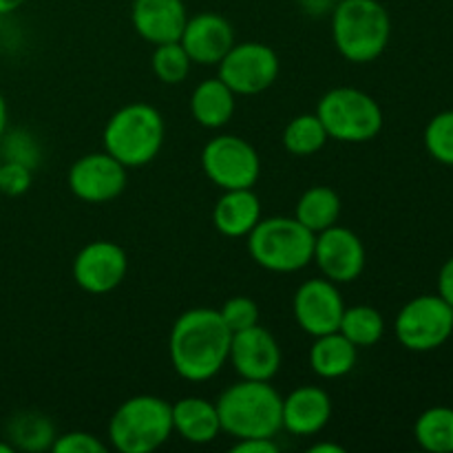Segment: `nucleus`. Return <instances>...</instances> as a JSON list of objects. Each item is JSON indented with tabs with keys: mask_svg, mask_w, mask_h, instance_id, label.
Listing matches in <instances>:
<instances>
[{
	"mask_svg": "<svg viewBox=\"0 0 453 453\" xmlns=\"http://www.w3.org/2000/svg\"><path fill=\"white\" fill-rule=\"evenodd\" d=\"M233 332L219 310L190 308L175 319L168 339L173 370L190 383H203L221 372L230 354Z\"/></svg>",
	"mask_w": 453,
	"mask_h": 453,
	"instance_id": "1",
	"label": "nucleus"
},
{
	"mask_svg": "<svg viewBox=\"0 0 453 453\" xmlns=\"http://www.w3.org/2000/svg\"><path fill=\"white\" fill-rule=\"evenodd\" d=\"M283 396L270 385V380L242 379L226 388L217 398L221 432L242 438H274L283 429Z\"/></svg>",
	"mask_w": 453,
	"mask_h": 453,
	"instance_id": "2",
	"label": "nucleus"
},
{
	"mask_svg": "<svg viewBox=\"0 0 453 453\" xmlns=\"http://www.w3.org/2000/svg\"><path fill=\"white\" fill-rule=\"evenodd\" d=\"M392 38V20L380 0H339L332 7V40L345 60L367 65Z\"/></svg>",
	"mask_w": 453,
	"mask_h": 453,
	"instance_id": "3",
	"label": "nucleus"
},
{
	"mask_svg": "<svg viewBox=\"0 0 453 453\" xmlns=\"http://www.w3.org/2000/svg\"><path fill=\"white\" fill-rule=\"evenodd\" d=\"M164 118L155 106L133 102L109 118L104 127V150L127 168H140L153 162L164 144Z\"/></svg>",
	"mask_w": 453,
	"mask_h": 453,
	"instance_id": "4",
	"label": "nucleus"
},
{
	"mask_svg": "<svg viewBox=\"0 0 453 453\" xmlns=\"http://www.w3.org/2000/svg\"><path fill=\"white\" fill-rule=\"evenodd\" d=\"M173 436V405L153 394L127 398L109 420V441L119 453H150Z\"/></svg>",
	"mask_w": 453,
	"mask_h": 453,
	"instance_id": "5",
	"label": "nucleus"
},
{
	"mask_svg": "<svg viewBox=\"0 0 453 453\" xmlns=\"http://www.w3.org/2000/svg\"><path fill=\"white\" fill-rule=\"evenodd\" d=\"M317 234L296 217H268L248 234V252L252 261L270 273H299L314 259Z\"/></svg>",
	"mask_w": 453,
	"mask_h": 453,
	"instance_id": "6",
	"label": "nucleus"
},
{
	"mask_svg": "<svg viewBox=\"0 0 453 453\" xmlns=\"http://www.w3.org/2000/svg\"><path fill=\"white\" fill-rule=\"evenodd\" d=\"M319 119L327 137L345 144H363L383 131V109L370 93L354 87H336L319 100Z\"/></svg>",
	"mask_w": 453,
	"mask_h": 453,
	"instance_id": "7",
	"label": "nucleus"
},
{
	"mask_svg": "<svg viewBox=\"0 0 453 453\" xmlns=\"http://www.w3.org/2000/svg\"><path fill=\"white\" fill-rule=\"evenodd\" d=\"M394 334L410 352H434L453 334V308L438 295L407 301L396 314Z\"/></svg>",
	"mask_w": 453,
	"mask_h": 453,
	"instance_id": "8",
	"label": "nucleus"
},
{
	"mask_svg": "<svg viewBox=\"0 0 453 453\" xmlns=\"http://www.w3.org/2000/svg\"><path fill=\"white\" fill-rule=\"evenodd\" d=\"M203 175L221 190L252 188L261 175L259 153L239 135H217L202 150Z\"/></svg>",
	"mask_w": 453,
	"mask_h": 453,
	"instance_id": "9",
	"label": "nucleus"
},
{
	"mask_svg": "<svg viewBox=\"0 0 453 453\" xmlns=\"http://www.w3.org/2000/svg\"><path fill=\"white\" fill-rule=\"evenodd\" d=\"M217 78L233 88L234 96H257L279 78V56L264 42H234L217 65Z\"/></svg>",
	"mask_w": 453,
	"mask_h": 453,
	"instance_id": "10",
	"label": "nucleus"
},
{
	"mask_svg": "<svg viewBox=\"0 0 453 453\" xmlns=\"http://www.w3.org/2000/svg\"><path fill=\"white\" fill-rule=\"evenodd\" d=\"M127 166L119 164L111 153H88L75 159L69 168L71 193L87 203H106L127 188Z\"/></svg>",
	"mask_w": 453,
	"mask_h": 453,
	"instance_id": "11",
	"label": "nucleus"
},
{
	"mask_svg": "<svg viewBox=\"0 0 453 453\" xmlns=\"http://www.w3.org/2000/svg\"><path fill=\"white\" fill-rule=\"evenodd\" d=\"M128 273V257L109 239L87 243L73 259V279L88 295H109L122 286Z\"/></svg>",
	"mask_w": 453,
	"mask_h": 453,
	"instance_id": "12",
	"label": "nucleus"
},
{
	"mask_svg": "<svg viewBox=\"0 0 453 453\" xmlns=\"http://www.w3.org/2000/svg\"><path fill=\"white\" fill-rule=\"evenodd\" d=\"M343 310L345 303L339 288L326 277L308 279L301 283L292 301L295 321L310 336H323L339 330Z\"/></svg>",
	"mask_w": 453,
	"mask_h": 453,
	"instance_id": "13",
	"label": "nucleus"
},
{
	"mask_svg": "<svg viewBox=\"0 0 453 453\" xmlns=\"http://www.w3.org/2000/svg\"><path fill=\"white\" fill-rule=\"evenodd\" d=\"M314 264L334 283H352L365 270V246L361 237L343 226H330L314 239Z\"/></svg>",
	"mask_w": 453,
	"mask_h": 453,
	"instance_id": "14",
	"label": "nucleus"
},
{
	"mask_svg": "<svg viewBox=\"0 0 453 453\" xmlns=\"http://www.w3.org/2000/svg\"><path fill=\"white\" fill-rule=\"evenodd\" d=\"M281 345L264 326L233 332L228 361L234 372L248 380H273L281 370Z\"/></svg>",
	"mask_w": 453,
	"mask_h": 453,
	"instance_id": "15",
	"label": "nucleus"
},
{
	"mask_svg": "<svg viewBox=\"0 0 453 453\" xmlns=\"http://www.w3.org/2000/svg\"><path fill=\"white\" fill-rule=\"evenodd\" d=\"M180 42L190 56L193 65H219L221 58L234 44V29L219 13L202 12L188 16Z\"/></svg>",
	"mask_w": 453,
	"mask_h": 453,
	"instance_id": "16",
	"label": "nucleus"
},
{
	"mask_svg": "<svg viewBox=\"0 0 453 453\" xmlns=\"http://www.w3.org/2000/svg\"><path fill=\"white\" fill-rule=\"evenodd\" d=\"M186 20L184 0H133L131 4L133 29L150 44L177 42Z\"/></svg>",
	"mask_w": 453,
	"mask_h": 453,
	"instance_id": "17",
	"label": "nucleus"
},
{
	"mask_svg": "<svg viewBox=\"0 0 453 453\" xmlns=\"http://www.w3.org/2000/svg\"><path fill=\"white\" fill-rule=\"evenodd\" d=\"M332 418V398L317 385L292 389L281 401V423L295 436H314Z\"/></svg>",
	"mask_w": 453,
	"mask_h": 453,
	"instance_id": "18",
	"label": "nucleus"
},
{
	"mask_svg": "<svg viewBox=\"0 0 453 453\" xmlns=\"http://www.w3.org/2000/svg\"><path fill=\"white\" fill-rule=\"evenodd\" d=\"M173 432L190 445H208L221 434L215 403L202 396H184L173 405Z\"/></svg>",
	"mask_w": 453,
	"mask_h": 453,
	"instance_id": "19",
	"label": "nucleus"
},
{
	"mask_svg": "<svg viewBox=\"0 0 453 453\" xmlns=\"http://www.w3.org/2000/svg\"><path fill=\"white\" fill-rule=\"evenodd\" d=\"M259 219L261 202L252 188L224 190L212 211L215 228L230 239L248 237L250 230L259 224Z\"/></svg>",
	"mask_w": 453,
	"mask_h": 453,
	"instance_id": "20",
	"label": "nucleus"
},
{
	"mask_svg": "<svg viewBox=\"0 0 453 453\" xmlns=\"http://www.w3.org/2000/svg\"><path fill=\"white\" fill-rule=\"evenodd\" d=\"M357 361L358 348L339 330L314 336V345L310 348V367L321 379H343L357 367Z\"/></svg>",
	"mask_w": 453,
	"mask_h": 453,
	"instance_id": "21",
	"label": "nucleus"
},
{
	"mask_svg": "<svg viewBox=\"0 0 453 453\" xmlns=\"http://www.w3.org/2000/svg\"><path fill=\"white\" fill-rule=\"evenodd\" d=\"M190 113L203 128H221L233 119L234 93L219 78H206L190 96Z\"/></svg>",
	"mask_w": 453,
	"mask_h": 453,
	"instance_id": "22",
	"label": "nucleus"
},
{
	"mask_svg": "<svg viewBox=\"0 0 453 453\" xmlns=\"http://www.w3.org/2000/svg\"><path fill=\"white\" fill-rule=\"evenodd\" d=\"M295 217L314 234L323 233L339 221L341 197L330 186H312L296 202Z\"/></svg>",
	"mask_w": 453,
	"mask_h": 453,
	"instance_id": "23",
	"label": "nucleus"
},
{
	"mask_svg": "<svg viewBox=\"0 0 453 453\" xmlns=\"http://www.w3.org/2000/svg\"><path fill=\"white\" fill-rule=\"evenodd\" d=\"M7 434L13 449L31 453L51 449L53 441H56L53 423L40 411H20L13 416L7 425Z\"/></svg>",
	"mask_w": 453,
	"mask_h": 453,
	"instance_id": "24",
	"label": "nucleus"
},
{
	"mask_svg": "<svg viewBox=\"0 0 453 453\" xmlns=\"http://www.w3.org/2000/svg\"><path fill=\"white\" fill-rule=\"evenodd\" d=\"M414 438L429 453H453V407H429L416 418Z\"/></svg>",
	"mask_w": 453,
	"mask_h": 453,
	"instance_id": "25",
	"label": "nucleus"
},
{
	"mask_svg": "<svg viewBox=\"0 0 453 453\" xmlns=\"http://www.w3.org/2000/svg\"><path fill=\"white\" fill-rule=\"evenodd\" d=\"M339 332L357 348H372L385 334V319L372 305H352L343 310Z\"/></svg>",
	"mask_w": 453,
	"mask_h": 453,
	"instance_id": "26",
	"label": "nucleus"
},
{
	"mask_svg": "<svg viewBox=\"0 0 453 453\" xmlns=\"http://www.w3.org/2000/svg\"><path fill=\"white\" fill-rule=\"evenodd\" d=\"M327 131L317 113H301L290 119L283 131V146L290 155L310 157L327 144Z\"/></svg>",
	"mask_w": 453,
	"mask_h": 453,
	"instance_id": "27",
	"label": "nucleus"
},
{
	"mask_svg": "<svg viewBox=\"0 0 453 453\" xmlns=\"http://www.w3.org/2000/svg\"><path fill=\"white\" fill-rule=\"evenodd\" d=\"M193 60L181 47V42H164L155 44V51L150 56V69L155 78L164 84H181L190 73Z\"/></svg>",
	"mask_w": 453,
	"mask_h": 453,
	"instance_id": "28",
	"label": "nucleus"
},
{
	"mask_svg": "<svg viewBox=\"0 0 453 453\" xmlns=\"http://www.w3.org/2000/svg\"><path fill=\"white\" fill-rule=\"evenodd\" d=\"M425 149L436 162L453 166V109L429 119L425 128Z\"/></svg>",
	"mask_w": 453,
	"mask_h": 453,
	"instance_id": "29",
	"label": "nucleus"
},
{
	"mask_svg": "<svg viewBox=\"0 0 453 453\" xmlns=\"http://www.w3.org/2000/svg\"><path fill=\"white\" fill-rule=\"evenodd\" d=\"M221 319L228 326L230 332H242L259 323V305L250 296H233L226 301L219 310Z\"/></svg>",
	"mask_w": 453,
	"mask_h": 453,
	"instance_id": "30",
	"label": "nucleus"
},
{
	"mask_svg": "<svg viewBox=\"0 0 453 453\" xmlns=\"http://www.w3.org/2000/svg\"><path fill=\"white\" fill-rule=\"evenodd\" d=\"M34 168L18 159H7L0 162V193L7 197H20L31 188L34 181Z\"/></svg>",
	"mask_w": 453,
	"mask_h": 453,
	"instance_id": "31",
	"label": "nucleus"
},
{
	"mask_svg": "<svg viewBox=\"0 0 453 453\" xmlns=\"http://www.w3.org/2000/svg\"><path fill=\"white\" fill-rule=\"evenodd\" d=\"M51 451L56 453H106V445L91 432H66L56 436Z\"/></svg>",
	"mask_w": 453,
	"mask_h": 453,
	"instance_id": "32",
	"label": "nucleus"
},
{
	"mask_svg": "<svg viewBox=\"0 0 453 453\" xmlns=\"http://www.w3.org/2000/svg\"><path fill=\"white\" fill-rule=\"evenodd\" d=\"M234 453H277L279 445L274 438H242L233 447Z\"/></svg>",
	"mask_w": 453,
	"mask_h": 453,
	"instance_id": "33",
	"label": "nucleus"
},
{
	"mask_svg": "<svg viewBox=\"0 0 453 453\" xmlns=\"http://www.w3.org/2000/svg\"><path fill=\"white\" fill-rule=\"evenodd\" d=\"M438 296L453 308V257L442 264L441 273H438Z\"/></svg>",
	"mask_w": 453,
	"mask_h": 453,
	"instance_id": "34",
	"label": "nucleus"
},
{
	"mask_svg": "<svg viewBox=\"0 0 453 453\" xmlns=\"http://www.w3.org/2000/svg\"><path fill=\"white\" fill-rule=\"evenodd\" d=\"M308 451L310 453H343L345 449L341 445H336V442H314Z\"/></svg>",
	"mask_w": 453,
	"mask_h": 453,
	"instance_id": "35",
	"label": "nucleus"
},
{
	"mask_svg": "<svg viewBox=\"0 0 453 453\" xmlns=\"http://www.w3.org/2000/svg\"><path fill=\"white\" fill-rule=\"evenodd\" d=\"M27 0H0V18L9 16V13L18 12Z\"/></svg>",
	"mask_w": 453,
	"mask_h": 453,
	"instance_id": "36",
	"label": "nucleus"
},
{
	"mask_svg": "<svg viewBox=\"0 0 453 453\" xmlns=\"http://www.w3.org/2000/svg\"><path fill=\"white\" fill-rule=\"evenodd\" d=\"M7 122H9V109H7V100L0 93V140H3L4 131H7Z\"/></svg>",
	"mask_w": 453,
	"mask_h": 453,
	"instance_id": "37",
	"label": "nucleus"
},
{
	"mask_svg": "<svg viewBox=\"0 0 453 453\" xmlns=\"http://www.w3.org/2000/svg\"><path fill=\"white\" fill-rule=\"evenodd\" d=\"M0 453H13L12 442H3V441H0Z\"/></svg>",
	"mask_w": 453,
	"mask_h": 453,
	"instance_id": "38",
	"label": "nucleus"
},
{
	"mask_svg": "<svg viewBox=\"0 0 453 453\" xmlns=\"http://www.w3.org/2000/svg\"><path fill=\"white\" fill-rule=\"evenodd\" d=\"M326 3H330V4H332V7H334V4H336V3H339V0H326Z\"/></svg>",
	"mask_w": 453,
	"mask_h": 453,
	"instance_id": "39",
	"label": "nucleus"
}]
</instances>
